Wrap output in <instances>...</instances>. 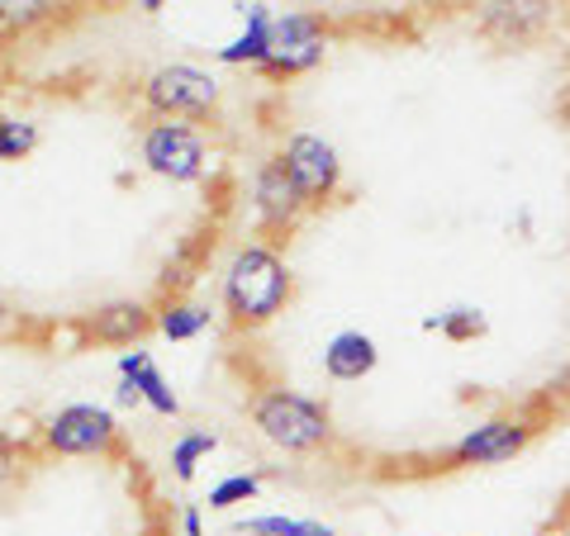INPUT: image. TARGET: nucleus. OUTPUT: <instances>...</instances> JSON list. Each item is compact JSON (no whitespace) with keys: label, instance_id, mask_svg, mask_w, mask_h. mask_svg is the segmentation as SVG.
<instances>
[{"label":"nucleus","instance_id":"f8f14e48","mask_svg":"<svg viewBox=\"0 0 570 536\" xmlns=\"http://www.w3.org/2000/svg\"><path fill=\"white\" fill-rule=\"evenodd\" d=\"M86 328H91V337L105 347H134L138 337L153 328V314H148V304H138V299H110L91 314Z\"/></svg>","mask_w":570,"mask_h":536},{"label":"nucleus","instance_id":"6e6552de","mask_svg":"<svg viewBox=\"0 0 570 536\" xmlns=\"http://www.w3.org/2000/svg\"><path fill=\"white\" fill-rule=\"evenodd\" d=\"M532 433H538V423H532V418H523V414H494V418L475 423V427H466V433L456 437L452 460H456V466H504V460H513L532 441Z\"/></svg>","mask_w":570,"mask_h":536},{"label":"nucleus","instance_id":"20e7f679","mask_svg":"<svg viewBox=\"0 0 570 536\" xmlns=\"http://www.w3.org/2000/svg\"><path fill=\"white\" fill-rule=\"evenodd\" d=\"M328 52V24L314 10H281L272 20V43H266L262 71L272 77H305L324 62Z\"/></svg>","mask_w":570,"mask_h":536},{"label":"nucleus","instance_id":"2eb2a0df","mask_svg":"<svg viewBox=\"0 0 570 536\" xmlns=\"http://www.w3.org/2000/svg\"><path fill=\"white\" fill-rule=\"evenodd\" d=\"M214 324V314L205 309V304H195V299H167L163 309H157L153 318V328L167 337V343H195L200 332H209Z\"/></svg>","mask_w":570,"mask_h":536},{"label":"nucleus","instance_id":"4468645a","mask_svg":"<svg viewBox=\"0 0 570 536\" xmlns=\"http://www.w3.org/2000/svg\"><path fill=\"white\" fill-rule=\"evenodd\" d=\"M475 10H480V29L509 43L538 39L551 24V6H475Z\"/></svg>","mask_w":570,"mask_h":536},{"label":"nucleus","instance_id":"f03ea898","mask_svg":"<svg viewBox=\"0 0 570 536\" xmlns=\"http://www.w3.org/2000/svg\"><path fill=\"white\" fill-rule=\"evenodd\" d=\"M253 427L262 433V441H272L276 451H291V456H309V451H324L333 441V414L318 399L299 395V389H285V385H266L253 395Z\"/></svg>","mask_w":570,"mask_h":536},{"label":"nucleus","instance_id":"9d476101","mask_svg":"<svg viewBox=\"0 0 570 536\" xmlns=\"http://www.w3.org/2000/svg\"><path fill=\"white\" fill-rule=\"evenodd\" d=\"M119 380H129L138 389V399L153 408V414H163V418H176L181 414V399H176V389L163 370H157V361L142 347H129V351H119Z\"/></svg>","mask_w":570,"mask_h":536},{"label":"nucleus","instance_id":"6ab92c4d","mask_svg":"<svg viewBox=\"0 0 570 536\" xmlns=\"http://www.w3.org/2000/svg\"><path fill=\"white\" fill-rule=\"evenodd\" d=\"M257 494H262V475L238 470V475H224L219 485L209 489L205 508H209V513H234V508H243V504H253Z\"/></svg>","mask_w":570,"mask_h":536},{"label":"nucleus","instance_id":"5701e85b","mask_svg":"<svg viewBox=\"0 0 570 536\" xmlns=\"http://www.w3.org/2000/svg\"><path fill=\"white\" fill-rule=\"evenodd\" d=\"M14 470H20V451H14V441H10V437H0V485H6Z\"/></svg>","mask_w":570,"mask_h":536},{"label":"nucleus","instance_id":"1a4fd4ad","mask_svg":"<svg viewBox=\"0 0 570 536\" xmlns=\"http://www.w3.org/2000/svg\"><path fill=\"white\" fill-rule=\"evenodd\" d=\"M253 209H257V219L266 228H295L299 214L309 209L305 195H299L295 181L285 176L281 157H266V162L257 167V176H253Z\"/></svg>","mask_w":570,"mask_h":536},{"label":"nucleus","instance_id":"f3484780","mask_svg":"<svg viewBox=\"0 0 570 536\" xmlns=\"http://www.w3.org/2000/svg\"><path fill=\"white\" fill-rule=\"evenodd\" d=\"M214 451H219V433H209V427H186V433L171 441V475L181 479V485H190L195 470H200Z\"/></svg>","mask_w":570,"mask_h":536},{"label":"nucleus","instance_id":"4be33fe9","mask_svg":"<svg viewBox=\"0 0 570 536\" xmlns=\"http://www.w3.org/2000/svg\"><path fill=\"white\" fill-rule=\"evenodd\" d=\"M176 527H181V536H205V513H200V504H186L181 513H176Z\"/></svg>","mask_w":570,"mask_h":536},{"label":"nucleus","instance_id":"b1692460","mask_svg":"<svg viewBox=\"0 0 570 536\" xmlns=\"http://www.w3.org/2000/svg\"><path fill=\"white\" fill-rule=\"evenodd\" d=\"M20 328H24V324H20V314H14V309H10V299L0 295V343H6V337H14Z\"/></svg>","mask_w":570,"mask_h":536},{"label":"nucleus","instance_id":"aec40b11","mask_svg":"<svg viewBox=\"0 0 570 536\" xmlns=\"http://www.w3.org/2000/svg\"><path fill=\"white\" fill-rule=\"evenodd\" d=\"M33 148H39V123L20 115L0 119V162H20Z\"/></svg>","mask_w":570,"mask_h":536},{"label":"nucleus","instance_id":"393cba45","mask_svg":"<svg viewBox=\"0 0 570 536\" xmlns=\"http://www.w3.org/2000/svg\"><path fill=\"white\" fill-rule=\"evenodd\" d=\"M115 404L129 408V404H142V399H138V389H134L129 380H119V385H115Z\"/></svg>","mask_w":570,"mask_h":536},{"label":"nucleus","instance_id":"a211bd4d","mask_svg":"<svg viewBox=\"0 0 570 536\" xmlns=\"http://www.w3.org/2000/svg\"><path fill=\"white\" fill-rule=\"evenodd\" d=\"M243 536H337L328 523L318 517H285V513H257L238 523Z\"/></svg>","mask_w":570,"mask_h":536},{"label":"nucleus","instance_id":"39448f33","mask_svg":"<svg viewBox=\"0 0 570 536\" xmlns=\"http://www.w3.org/2000/svg\"><path fill=\"white\" fill-rule=\"evenodd\" d=\"M142 167L153 176H163V181L190 186L209 171V148H205L200 129H190V123L157 119V123H148V133H142Z\"/></svg>","mask_w":570,"mask_h":536},{"label":"nucleus","instance_id":"f257e3e1","mask_svg":"<svg viewBox=\"0 0 570 536\" xmlns=\"http://www.w3.org/2000/svg\"><path fill=\"white\" fill-rule=\"evenodd\" d=\"M219 299L234 328H266L291 299V266L276 247L243 242L219 276Z\"/></svg>","mask_w":570,"mask_h":536},{"label":"nucleus","instance_id":"7ed1b4c3","mask_svg":"<svg viewBox=\"0 0 570 536\" xmlns=\"http://www.w3.org/2000/svg\"><path fill=\"white\" fill-rule=\"evenodd\" d=\"M219 100H224L219 77L195 62H163L142 77V105L157 119H200L219 110Z\"/></svg>","mask_w":570,"mask_h":536},{"label":"nucleus","instance_id":"0eeeda50","mask_svg":"<svg viewBox=\"0 0 570 536\" xmlns=\"http://www.w3.org/2000/svg\"><path fill=\"white\" fill-rule=\"evenodd\" d=\"M119 437V423L105 404H67L43 423V446L58 456H105Z\"/></svg>","mask_w":570,"mask_h":536},{"label":"nucleus","instance_id":"412c9836","mask_svg":"<svg viewBox=\"0 0 570 536\" xmlns=\"http://www.w3.org/2000/svg\"><path fill=\"white\" fill-rule=\"evenodd\" d=\"M52 14V6H0V33H14V29H29V24H43Z\"/></svg>","mask_w":570,"mask_h":536},{"label":"nucleus","instance_id":"9b49d317","mask_svg":"<svg viewBox=\"0 0 570 536\" xmlns=\"http://www.w3.org/2000/svg\"><path fill=\"white\" fill-rule=\"evenodd\" d=\"M381 361V347H376V337L362 332V328H343V332H333L328 343H324V370H328V380H362V375H371Z\"/></svg>","mask_w":570,"mask_h":536},{"label":"nucleus","instance_id":"ddd939ff","mask_svg":"<svg viewBox=\"0 0 570 536\" xmlns=\"http://www.w3.org/2000/svg\"><path fill=\"white\" fill-rule=\"evenodd\" d=\"M272 20L276 10L272 6H247L243 10V33L234 43H224L214 52L219 67H262L266 62V43H272Z\"/></svg>","mask_w":570,"mask_h":536},{"label":"nucleus","instance_id":"423d86ee","mask_svg":"<svg viewBox=\"0 0 570 536\" xmlns=\"http://www.w3.org/2000/svg\"><path fill=\"white\" fill-rule=\"evenodd\" d=\"M281 157V167L285 176L295 181V190L305 195V205H328L337 186H343V157H337V148L324 138V133H309V129H299L285 138V148L276 152Z\"/></svg>","mask_w":570,"mask_h":536},{"label":"nucleus","instance_id":"dca6fc26","mask_svg":"<svg viewBox=\"0 0 570 536\" xmlns=\"http://www.w3.org/2000/svg\"><path fill=\"white\" fill-rule=\"evenodd\" d=\"M423 332H442L448 343H475V337L490 332V318H485V309H475V304H452V309L428 314Z\"/></svg>","mask_w":570,"mask_h":536}]
</instances>
